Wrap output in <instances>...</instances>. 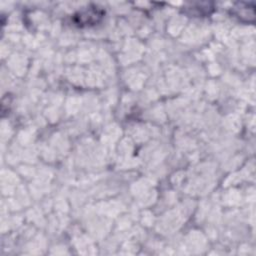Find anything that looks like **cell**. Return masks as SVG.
I'll return each instance as SVG.
<instances>
[{"label":"cell","instance_id":"1","mask_svg":"<svg viewBox=\"0 0 256 256\" xmlns=\"http://www.w3.org/2000/svg\"><path fill=\"white\" fill-rule=\"evenodd\" d=\"M104 11L99 9L97 6L88 7L82 11L77 12L73 15V21L77 26H88L94 25L103 17Z\"/></svg>","mask_w":256,"mask_h":256},{"label":"cell","instance_id":"2","mask_svg":"<svg viewBox=\"0 0 256 256\" xmlns=\"http://www.w3.org/2000/svg\"><path fill=\"white\" fill-rule=\"evenodd\" d=\"M232 14L242 21L253 22L255 16L254 6L250 8L248 3H238L234 8H232Z\"/></svg>","mask_w":256,"mask_h":256}]
</instances>
